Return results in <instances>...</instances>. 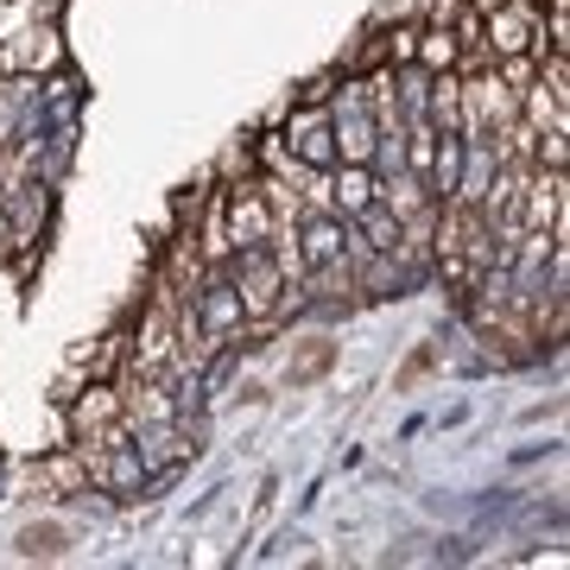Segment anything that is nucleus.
Segmentation results:
<instances>
[{
  "label": "nucleus",
  "mask_w": 570,
  "mask_h": 570,
  "mask_svg": "<svg viewBox=\"0 0 570 570\" xmlns=\"http://www.w3.org/2000/svg\"><path fill=\"white\" fill-rule=\"evenodd\" d=\"M216 273H228V279H235L247 324H266V317H279L285 273H279V261H273V247H235V254L216 266Z\"/></svg>",
  "instance_id": "nucleus-1"
},
{
  "label": "nucleus",
  "mask_w": 570,
  "mask_h": 570,
  "mask_svg": "<svg viewBox=\"0 0 570 570\" xmlns=\"http://www.w3.org/2000/svg\"><path fill=\"white\" fill-rule=\"evenodd\" d=\"M456 102H463V121H456V134L463 140H494L501 127L520 115V102H513V89L501 77H469V82H456Z\"/></svg>",
  "instance_id": "nucleus-2"
},
{
  "label": "nucleus",
  "mask_w": 570,
  "mask_h": 570,
  "mask_svg": "<svg viewBox=\"0 0 570 570\" xmlns=\"http://www.w3.org/2000/svg\"><path fill=\"white\" fill-rule=\"evenodd\" d=\"M70 438L77 444H121V387L115 381H89L82 393H70Z\"/></svg>",
  "instance_id": "nucleus-3"
},
{
  "label": "nucleus",
  "mask_w": 570,
  "mask_h": 570,
  "mask_svg": "<svg viewBox=\"0 0 570 570\" xmlns=\"http://www.w3.org/2000/svg\"><path fill=\"white\" fill-rule=\"evenodd\" d=\"M223 228H228V247H266V242H273L279 216H273V204H266L261 184H242V190H228Z\"/></svg>",
  "instance_id": "nucleus-4"
},
{
  "label": "nucleus",
  "mask_w": 570,
  "mask_h": 570,
  "mask_svg": "<svg viewBox=\"0 0 570 570\" xmlns=\"http://www.w3.org/2000/svg\"><path fill=\"white\" fill-rule=\"evenodd\" d=\"M532 32H539V7H532V0H501V7L482 13V51H489V58L532 51Z\"/></svg>",
  "instance_id": "nucleus-5"
},
{
  "label": "nucleus",
  "mask_w": 570,
  "mask_h": 570,
  "mask_svg": "<svg viewBox=\"0 0 570 570\" xmlns=\"http://www.w3.org/2000/svg\"><path fill=\"white\" fill-rule=\"evenodd\" d=\"M190 311H197V330H204V336H216V343H223V336H235V330L247 324L242 292H235V279H228V273H209V279L190 292Z\"/></svg>",
  "instance_id": "nucleus-6"
},
{
  "label": "nucleus",
  "mask_w": 570,
  "mask_h": 570,
  "mask_svg": "<svg viewBox=\"0 0 570 570\" xmlns=\"http://www.w3.org/2000/svg\"><path fill=\"white\" fill-rule=\"evenodd\" d=\"M279 140H285V153H292L298 165H311V171H330V165H336V140H330V108L324 102L298 108Z\"/></svg>",
  "instance_id": "nucleus-7"
},
{
  "label": "nucleus",
  "mask_w": 570,
  "mask_h": 570,
  "mask_svg": "<svg viewBox=\"0 0 570 570\" xmlns=\"http://www.w3.org/2000/svg\"><path fill=\"white\" fill-rule=\"evenodd\" d=\"M381 197V178H374V165H330V209L336 216H362L367 204Z\"/></svg>",
  "instance_id": "nucleus-8"
},
{
  "label": "nucleus",
  "mask_w": 570,
  "mask_h": 570,
  "mask_svg": "<svg viewBox=\"0 0 570 570\" xmlns=\"http://www.w3.org/2000/svg\"><path fill=\"white\" fill-rule=\"evenodd\" d=\"M456 58H463V45H456L450 26H425V32L412 39V63L431 70V77H438V70H456Z\"/></svg>",
  "instance_id": "nucleus-9"
},
{
  "label": "nucleus",
  "mask_w": 570,
  "mask_h": 570,
  "mask_svg": "<svg viewBox=\"0 0 570 570\" xmlns=\"http://www.w3.org/2000/svg\"><path fill=\"white\" fill-rule=\"evenodd\" d=\"M425 121L438 127V134H456V121H463V102H456V77H450V70H438V77H431Z\"/></svg>",
  "instance_id": "nucleus-10"
},
{
  "label": "nucleus",
  "mask_w": 570,
  "mask_h": 570,
  "mask_svg": "<svg viewBox=\"0 0 570 570\" xmlns=\"http://www.w3.org/2000/svg\"><path fill=\"white\" fill-rule=\"evenodd\" d=\"M70 551V532L58 527V520H32V527H20V558H63Z\"/></svg>",
  "instance_id": "nucleus-11"
},
{
  "label": "nucleus",
  "mask_w": 570,
  "mask_h": 570,
  "mask_svg": "<svg viewBox=\"0 0 570 570\" xmlns=\"http://www.w3.org/2000/svg\"><path fill=\"white\" fill-rule=\"evenodd\" d=\"M330 362H336V343H330V336H311V343L298 348V362L285 367V381H292V387H305V381L330 374Z\"/></svg>",
  "instance_id": "nucleus-12"
},
{
  "label": "nucleus",
  "mask_w": 570,
  "mask_h": 570,
  "mask_svg": "<svg viewBox=\"0 0 570 570\" xmlns=\"http://www.w3.org/2000/svg\"><path fill=\"white\" fill-rule=\"evenodd\" d=\"M45 482H58V489H89L82 450H70V456H58V463H45Z\"/></svg>",
  "instance_id": "nucleus-13"
},
{
  "label": "nucleus",
  "mask_w": 570,
  "mask_h": 570,
  "mask_svg": "<svg viewBox=\"0 0 570 570\" xmlns=\"http://www.w3.org/2000/svg\"><path fill=\"white\" fill-rule=\"evenodd\" d=\"M121 355H127V336H108V343L96 348V362H89V381H108V374L121 367Z\"/></svg>",
  "instance_id": "nucleus-14"
},
{
  "label": "nucleus",
  "mask_w": 570,
  "mask_h": 570,
  "mask_svg": "<svg viewBox=\"0 0 570 570\" xmlns=\"http://www.w3.org/2000/svg\"><path fill=\"white\" fill-rule=\"evenodd\" d=\"M425 367H431V348H419V355H412V362H406V374H400V387H412V381H419Z\"/></svg>",
  "instance_id": "nucleus-15"
},
{
  "label": "nucleus",
  "mask_w": 570,
  "mask_h": 570,
  "mask_svg": "<svg viewBox=\"0 0 570 570\" xmlns=\"http://www.w3.org/2000/svg\"><path fill=\"white\" fill-rule=\"evenodd\" d=\"M469 7H475V13H489V7H501V0H469Z\"/></svg>",
  "instance_id": "nucleus-16"
},
{
  "label": "nucleus",
  "mask_w": 570,
  "mask_h": 570,
  "mask_svg": "<svg viewBox=\"0 0 570 570\" xmlns=\"http://www.w3.org/2000/svg\"><path fill=\"white\" fill-rule=\"evenodd\" d=\"M0 489H7V463H0ZM0 501H7V494H0Z\"/></svg>",
  "instance_id": "nucleus-17"
}]
</instances>
